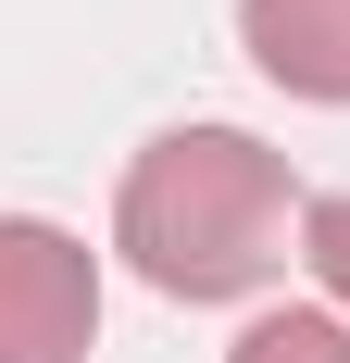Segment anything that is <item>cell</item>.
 Listing matches in <instances>:
<instances>
[{
  "label": "cell",
  "mask_w": 350,
  "mask_h": 363,
  "mask_svg": "<svg viewBox=\"0 0 350 363\" xmlns=\"http://www.w3.org/2000/svg\"><path fill=\"white\" fill-rule=\"evenodd\" d=\"M300 263H313L325 301L350 313V201H313V213H300Z\"/></svg>",
  "instance_id": "obj_5"
},
{
  "label": "cell",
  "mask_w": 350,
  "mask_h": 363,
  "mask_svg": "<svg viewBox=\"0 0 350 363\" xmlns=\"http://www.w3.org/2000/svg\"><path fill=\"white\" fill-rule=\"evenodd\" d=\"M225 363H350V313H263Z\"/></svg>",
  "instance_id": "obj_4"
},
{
  "label": "cell",
  "mask_w": 350,
  "mask_h": 363,
  "mask_svg": "<svg viewBox=\"0 0 350 363\" xmlns=\"http://www.w3.org/2000/svg\"><path fill=\"white\" fill-rule=\"evenodd\" d=\"M101 338V263L50 213H0V363H88Z\"/></svg>",
  "instance_id": "obj_2"
},
{
  "label": "cell",
  "mask_w": 350,
  "mask_h": 363,
  "mask_svg": "<svg viewBox=\"0 0 350 363\" xmlns=\"http://www.w3.org/2000/svg\"><path fill=\"white\" fill-rule=\"evenodd\" d=\"M313 213L288 163L250 125H163V138L125 163V201H113V251L138 263L163 301H238L276 276L288 225Z\"/></svg>",
  "instance_id": "obj_1"
},
{
  "label": "cell",
  "mask_w": 350,
  "mask_h": 363,
  "mask_svg": "<svg viewBox=\"0 0 350 363\" xmlns=\"http://www.w3.org/2000/svg\"><path fill=\"white\" fill-rule=\"evenodd\" d=\"M238 38L288 101H350V0H238Z\"/></svg>",
  "instance_id": "obj_3"
}]
</instances>
